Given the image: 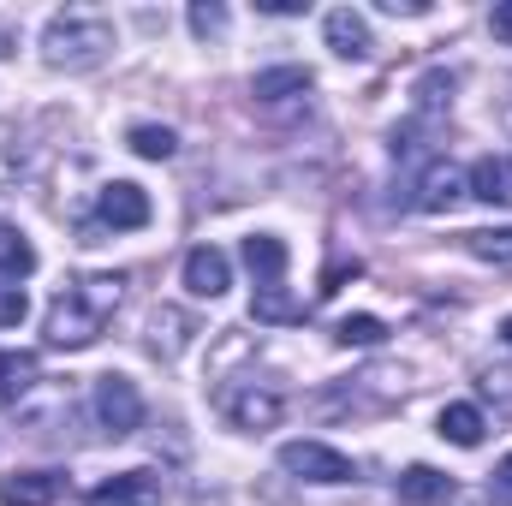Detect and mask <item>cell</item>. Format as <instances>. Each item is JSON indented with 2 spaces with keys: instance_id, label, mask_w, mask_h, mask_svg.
Masks as SVG:
<instances>
[{
  "instance_id": "obj_1",
  "label": "cell",
  "mask_w": 512,
  "mask_h": 506,
  "mask_svg": "<svg viewBox=\"0 0 512 506\" xmlns=\"http://www.w3.org/2000/svg\"><path fill=\"white\" fill-rule=\"evenodd\" d=\"M120 298H126V280H120V274H84V280L60 286L54 304H48V316H42V340H48L54 352H84V346H96V340L108 334Z\"/></svg>"
},
{
  "instance_id": "obj_2",
  "label": "cell",
  "mask_w": 512,
  "mask_h": 506,
  "mask_svg": "<svg viewBox=\"0 0 512 506\" xmlns=\"http://www.w3.org/2000/svg\"><path fill=\"white\" fill-rule=\"evenodd\" d=\"M108 48H114V24L102 12L72 6V12H54L48 30H42V60L54 72H90V66L108 60Z\"/></svg>"
},
{
  "instance_id": "obj_3",
  "label": "cell",
  "mask_w": 512,
  "mask_h": 506,
  "mask_svg": "<svg viewBox=\"0 0 512 506\" xmlns=\"http://www.w3.org/2000/svg\"><path fill=\"white\" fill-rule=\"evenodd\" d=\"M280 465H286L292 477H304V483H322V489L358 477V465H352L340 447H328V441H286V447H280Z\"/></svg>"
},
{
  "instance_id": "obj_4",
  "label": "cell",
  "mask_w": 512,
  "mask_h": 506,
  "mask_svg": "<svg viewBox=\"0 0 512 506\" xmlns=\"http://www.w3.org/2000/svg\"><path fill=\"white\" fill-rule=\"evenodd\" d=\"M96 423L120 441V435H137V423H143V393H137V381L131 376H96Z\"/></svg>"
},
{
  "instance_id": "obj_5",
  "label": "cell",
  "mask_w": 512,
  "mask_h": 506,
  "mask_svg": "<svg viewBox=\"0 0 512 506\" xmlns=\"http://www.w3.org/2000/svg\"><path fill=\"white\" fill-rule=\"evenodd\" d=\"M96 227H114V233L149 227V197H143V185H131V179L102 185V191H96ZM96 227H90V233H96Z\"/></svg>"
},
{
  "instance_id": "obj_6",
  "label": "cell",
  "mask_w": 512,
  "mask_h": 506,
  "mask_svg": "<svg viewBox=\"0 0 512 506\" xmlns=\"http://www.w3.org/2000/svg\"><path fill=\"white\" fill-rule=\"evenodd\" d=\"M322 36H328V48H334L340 60H370V54H376L370 18H364V12H352V6H334V12L322 18Z\"/></svg>"
},
{
  "instance_id": "obj_7",
  "label": "cell",
  "mask_w": 512,
  "mask_h": 506,
  "mask_svg": "<svg viewBox=\"0 0 512 506\" xmlns=\"http://www.w3.org/2000/svg\"><path fill=\"white\" fill-rule=\"evenodd\" d=\"M221 411L239 423V429H274L280 423V393H268V387H227L221 393Z\"/></svg>"
},
{
  "instance_id": "obj_8",
  "label": "cell",
  "mask_w": 512,
  "mask_h": 506,
  "mask_svg": "<svg viewBox=\"0 0 512 506\" xmlns=\"http://www.w3.org/2000/svg\"><path fill=\"white\" fill-rule=\"evenodd\" d=\"M90 506H161V477L155 471H120L90 489Z\"/></svg>"
},
{
  "instance_id": "obj_9",
  "label": "cell",
  "mask_w": 512,
  "mask_h": 506,
  "mask_svg": "<svg viewBox=\"0 0 512 506\" xmlns=\"http://www.w3.org/2000/svg\"><path fill=\"white\" fill-rule=\"evenodd\" d=\"M227 286H233V262H227V251L197 245V251L185 256V292H191V298H221Z\"/></svg>"
},
{
  "instance_id": "obj_10",
  "label": "cell",
  "mask_w": 512,
  "mask_h": 506,
  "mask_svg": "<svg viewBox=\"0 0 512 506\" xmlns=\"http://www.w3.org/2000/svg\"><path fill=\"white\" fill-rule=\"evenodd\" d=\"M459 197H465V173H459L453 161H441V155H435V161L423 167V179H417V209H429V215H447Z\"/></svg>"
},
{
  "instance_id": "obj_11",
  "label": "cell",
  "mask_w": 512,
  "mask_h": 506,
  "mask_svg": "<svg viewBox=\"0 0 512 506\" xmlns=\"http://www.w3.org/2000/svg\"><path fill=\"white\" fill-rule=\"evenodd\" d=\"M465 191H471L477 203L512 209V155H483V161L465 173Z\"/></svg>"
},
{
  "instance_id": "obj_12",
  "label": "cell",
  "mask_w": 512,
  "mask_h": 506,
  "mask_svg": "<svg viewBox=\"0 0 512 506\" xmlns=\"http://www.w3.org/2000/svg\"><path fill=\"white\" fill-rule=\"evenodd\" d=\"M66 495L60 471H24V477H0V501L6 506H54Z\"/></svg>"
},
{
  "instance_id": "obj_13",
  "label": "cell",
  "mask_w": 512,
  "mask_h": 506,
  "mask_svg": "<svg viewBox=\"0 0 512 506\" xmlns=\"http://www.w3.org/2000/svg\"><path fill=\"white\" fill-rule=\"evenodd\" d=\"M453 495H459V483L447 471H435V465H411L399 477V501L405 506H447Z\"/></svg>"
},
{
  "instance_id": "obj_14",
  "label": "cell",
  "mask_w": 512,
  "mask_h": 506,
  "mask_svg": "<svg viewBox=\"0 0 512 506\" xmlns=\"http://www.w3.org/2000/svg\"><path fill=\"white\" fill-rule=\"evenodd\" d=\"M245 268L256 274V292H280V280H286V245L274 233H251L245 239Z\"/></svg>"
},
{
  "instance_id": "obj_15",
  "label": "cell",
  "mask_w": 512,
  "mask_h": 506,
  "mask_svg": "<svg viewBox=\"0 0 512 506\" xmlns=\"http://www.w3.org/2000/svg\"><path fill=\"white\" fill-rule=\"evenodd\" d=\"M36 381H42V358H36V352H6V346H0V411L18 405Z\"/></svg>"
},
{
  "instance_id": "obj_16",
  "label": "cell",
  "mask_w": 512,
  "mask_h": 506,
  "mask_svg": "<svg viewBox=\"0 0 512 506\" xmlns=\"http://www.w3.org/2000/svg\"><path fill=\"white\" fill-rule=\"evenodd\" d=\"M310 66H274V72H256L251 96L256 102H292V96H310Z\"/></svg>"
},
{
  "instance_id": "obj_17",
  "label": "cell",
  "mask_w": 512,
  "mask_h": 506,
  "mask_svg": "<svg viewBox=\"0 0 512 506\" xmlns=\"http://www.w3.org/2000/svg\"><path fill=\"white\" fill-rule=\"evenodd\" d=\"M453 84H459L453 72H423V78H417L411 96H417V120H423V126H435V120L453 108Z\"/></svg>"
},
{
  "instance_id": "obj_18",
  "label": "cell",
  "mask_w": 512,
  "mask_h": 506,
  "mask_svg": "<svg viewBox=\"0 0 512 506\" xmlns=\"http://www.w3.org/2000/svg\"><path fill=\"white\" fill-rule=\"evenodd\" d=\"M441 435H447L453 447H483L489 423H483V411H477V405H447V411H441Z\"/></svg>"
},
{
  "instance_id": "obj_19",
  "label": "cell",
  "mask_w": 512,
  "mask_h": 506,
  "mask_svg": "<svg viewBox=\"0 0 512 506\" xmlns=\"http://www.w3.org/2000/svg\"><path fill=\"white\" fill-rule=\"evenodd\" d=\"M30 268H36V251H30V239H24L18 227H0V280H6V286H18Z\"/></svg>"
},
{
  "instance_id": "obj_20",
  "label": "cell",
  "mask_w": 512,
  "mask_h": 506,
  "mask_svg": "<svg viewBox=\"0 0 512 506\" xmlns=\"http://www.w3.org/2000/svg\"><path fill=\"white\" fill-rule=\"evenodd\" d=\"M465 251L477 256V262L512 268V227H495V233H465Z\"/></svg>"
},
{
  "instance_id": "obj_21",
  "label": "cell",
  "mask_w": 512,
  "mask_h": 506,
  "mask_svg": "<svg viewBox=\"0 0 512 506\" xmlns=\"http://www.w3.org/2000/svg\"><path fill=\"white\" fill-rule=\"evenodd\" d=\"M126 143L137 149V155H143V161H167V155L179 149V137H173L167 126H131Z\"/></svg>"
},
{
  "instance_id": "obj_22",
  "label": "cell",
  "mask_w": 512,
  "mask_h": 506,
  "mask_svg": "<svg viewBox=\"0 0 512 506\" xmlns=\"http://www.w3.org/2000/svg\"><path fill=\"white\" fill-rule=\"evenodd\" d=\"M334 340H340V346H382L387 328L376 322V316H346V322L334 328Z\"/></svg>"
},
{
  "instance_id": "obj_23",
  "label": "cell",
  "mask_w": 512,
  "mask_h": 506,
  "mask_svg": "<svg viewBox=\"0 0 512 506\" xmlns=\"http://www.w3.org/2000/svg\"><path fill=\"white\" fill-rule=\"evenodd\" d=\"M191 30H197V36H221V30H227V6H221V0H197V6H191Z\"/></svg>"
},
{
  "instance_id": "obj_24",
  "label": "cell",
  "mask_w": 512,
  "mask_h": 506,
  "mask_svg": "<svg viewBox=\"0 0 512 506\" xmlns=\"http://www.w3.org/2000/svg\"><path fill=\"white\" fill-rule=\"evenodd\" d=\"M24 310H30V304H24V286H6V280H0V328H18Z\"/></svg>"
},
{
  "instance_id": "obj_25",
  "label": "cell",
  "mask_w": 512,
  "mask_h": 506,
  "mask_svg": "<svg viewBox=\"0 0 512 506\" xmlns=\"http://www.w3.org/2000/svg\"><path fill=\"white\" fill-rule=\"evenodd\" d=\"M489 495H495L501 506H512V453L495 465V477H489Z\"/></svg>"
},
{
  "instance_id": "obj_26",
  "label": "cell",
  "mask_w": 512,
  "mask_h": 506,
  "mask_svg": "<svg viewBox=\"0 0 512 506\" xmlns=\"http://www.w3.org/2000/svg\"><path fill=\"white\" fill-rule=\"evenodd\" d=\"M489 30H495V42H512V0H501V6L489 12Z\"/></svg>"
},
{
  "instance_id": "obj_27",
  "label": "cell",
  "mask_w": 512,
  "mask_h": 506,
  "mask_svg": "<svg viewBox=\"0 0 512 506\" xmlns=\"http://www.w3.org/2000/svg\"><path fill=\"white\" fill-rule=\"evenodd\" d=\"M382 12H393V18H399V12H405V18H423L429 0H382Z\"/></svg>"
},
{
  "instance_id": "obj_28",
  "label": "cell",
  "mask_w": 512,
  "mask_h": 506,
  "mask_svg": "<svg viewBox=\"0 0 512 506\" xmlns=\"http://www.w3.org/2000/svg\"><path fill=\"white\" fill-rule=\"evenodd\" d=\"M262 12H274V18H292V12H304V0H262Z\"/></svg>"
},
{
  "instance_id": "obj_29",
  "label": "cell",
  "mask_w": 512,
  "mask_h": 506,
  "mask_svg": "<svg viewBox=\"0 0 512 506\" xmlns=\"http://www.w3.org/2000/svg\"><path fill=\"white\" fill-rule=\"evenodd\" d=\"M501 340H507V346H512V316H507V322H501Z\"/></svg>"
},
{
  "instance_id": "obj_30",
  "label": "cell",
  "mask_w": 512,
  "mask_h": 506,
  "mask_svg": "<svg viewBox=\"0 0 512 506\" xmlns=\"http://www.w3.org/2000/svg\"><path fill=\"white\" fill-rule=\"evenodd\" d=\"M0 42H12V24H0ZM0 54H6V48H0Z\"/></svg>"
}]
</instances>
